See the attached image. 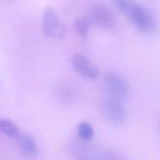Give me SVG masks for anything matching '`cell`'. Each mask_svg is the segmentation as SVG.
Here are the masks:
<instances>
[{
  "mask_svg": "<svg viewBox=\"0 0 160 160\" xmlns=\"http://www.w3.org/2000/svg\"><path fill=\"white\" fill-rule=\"evenodd\" d=\"M104 81L108 97L121 102L125 100L128 95V87L120 75L114 72H110L106 75Z\"/></svg>",
  "mask_w": 160,
  "mask_h": 160,
  "instance_id": "obj_4",
  "label": "cell"
},
{
  "mask_svg": "<svg viewBox=\"0 0 160 160\" xmlns=\"http://www.w3.org/2000/svg\"><path fill=\"white\" fill-rule=\"evenodd\" d=\"M79 137L84 140H90L94 135V131L91 125L87 122H82L78 127Z\"/></svg>",
  "mask_w": 160,
  "mask_h": 160,
  "instance_id": "obj_11",
  "label": "cell"
},
{
  "mask_svg": "<svg viewBox=\"0 0 160 160\" xmlns=\"http://www.w3.org/2000/svg\"><path fill=\"white\" fill-rule=\"evenodd\" d=\"M18 147L20 152L27 157H34L39 152L36 142L32 137L28 135H24L19 138Z\"/></svg>",
  "mask_w": 160,
  "mask_h": 160,
  "instance_id": "obj_7",
  "label": "cell"
},
{
  "mask_svg": "<svg viewBox=\"0 0 160 160\" xmlns=\"http://www.w3.org/2000/svg\"><path fill=\"white\" fill-rule=\"evenodd\" d=\"M72 63L75 70L86 78L94 79L99 76V69L81 54H74L72 58Z\"/></svg>",
  "mask_w": 160,
  "mask_h": 160,
  "instance_id": "obj_6",
  "label": "cell"
},
{
  "mask_svg": "<svg viewBox=\"0 0 160 160\" xmlns=\"http://www.w3.org/2000/svg\"><path fill=\"white\" fill-rule=\"evenodd\" d=\"M127 17L134 26L141 32L150 33L156 28V21L151 12L138 2Z\"/></svg>",
  "mask_w": 160,
  "mask_h": 160,
  "instance_id": "obj_1",
  "label": "cell"
},
{
  "mask_svg": "<svg viewBox=\"0 0 160 160\" xmlns=\"http://www.w3.org/2000/svg\"><path fill=\"white\" fill-rule=\"evenodd\" d=\"M116 7L127 16L137 2L135 0H112Z\"/></svg>",
  "mask_w": 160,
  "mask_h": 160,
  "instance_id": "obj_10",
  "label": "cell"
},
{
  "mask_svg": "<svg viewBox=\"0 0 160 160\" xmlns=\"http://www.w3.org/2000/svg\"><path fill=\"white\" fill-rule=\"evenodd\" d=\"M104 115L108 121L115 125H121L125 122L126 115L121 102L108 97L102 105Z\"/></svg>",
  "mask_w": 160,
  "mask_h": 160,
  "instance_id": "obj_5",
  "label": "cell"
},
{
  "mask_svg": "<svg viewBox=\"0 0 160 160\" xmlns=\"http://www.w3.org/2000/svg\"><path fill=\"white\" fill-rule=\"evenodd\" d=\"M0 130L2 133L10 138H18L21 136L18 126L8 119H2L0 120Z\"/></svg>",
  "mask_w": 160,
  "mask_h": 160,
  "instance_id": "obj_8",
  "label": "cell"
},
{
  "mask_svg": "<svg viewBox=\"0 0 160 160\" xmlns=\"http://www.w3.org/2000/svg\"><path fill=\"white\" fill-rule=\"evenodd\" d=\"M88 15L92 23L103 28L110 29L116 25V17L113 11L103 2H97L93 3L91 7Z\"/></svg>",
  "mask_w": 160,
  "mask_h": 160,
  "instance_id": "obj_2",
  "label": "cell"
},
{
  "mask_svg": "<svg viewBox=\"0 0 160 160\" xmlns=\"http://www.w3.org/2000/svg\"><path fill=\"white\" fill-rule=\"evenodd\" d=\"M43 28L45 34L49 38L62 39L66 36L65 26L55 10L50 7L47 8L44 12Z\"/></svg>",
  "mask_w": 160,
  "mask_h": 160,
  "instance_id": "obj_3",
  "label": "cell"
},
{
  "mask_svg": "<svg viewBox=\"0 0 160 160\" xmlns=\"http://www.w3.org/2000/svg\"><path fill=\"white\" fill-rule=\"evenodd\" d=\"M92 24L89 16H85L76 19L74 23V28L76 32L80 37L84 39L88 38L89 26Z\"/></svg>",
  "mask_w": 160,
  "mask_h": 160,
  "instance_id": "obj_9",
  "label": "cell"
}]
</instances>
